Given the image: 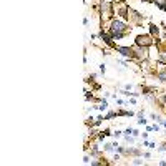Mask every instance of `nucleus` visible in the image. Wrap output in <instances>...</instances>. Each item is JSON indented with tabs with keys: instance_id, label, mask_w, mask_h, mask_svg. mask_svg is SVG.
I'll use <instances>...</instances> for the list:
<instances>
[{
	"instance_id": "obj_8",
	"label": "nucleus",
	"mask_w": 166,
	"mask_h": 166,
	"mask_svg": "<svg viewBox=\"0 0 166 166\" xmlns=\"http://www.w3.org/2000/svg\"><path fill=\"white\" fill-rule=\"evenodd\" d=\"M156 76H158V80H160V82L166 83V67H164V68H161V70L156 73Z\"/></svg>"
},
{
	"instance_id": "obj_19",
	"label": "nucleus",
	"mask_w": 166,
	"mask_h": 166,
	"mask_svg": "<svg viewBox=\"0 0 166 166\" xmlns=\"http://www.w3.org/2000/svg\"><path fill=\"white\" fill-rule=\"evenodd\" d=\"M131 133H133V128H126V129H125V135H131Z\"/></svg>"
},
{
	"instance_id": "obj_25",
	"label": "nucleus",
	"mask_w": 166,
	"mask_h": 166,
	"mask_svg": "<svg viewBox=\"0 0 166 166\" xmlns=\"http://www.w3.org/2000/svg\"><path fill=\"white\" fill-rule=\"evenodd\" d=\"M163 32H164V35H163V37H164V40H166V27L163 25Z\"/></svg>"
},
{
	"instance_id": "obj_14",
	"label": "nucleus",
	"mask_w": 166,
	"mask_h": 166,
	"mask_svg": "<svg viewBox=\"0 0 166 166\" xmlns=\"http://www.w3.org/2000/svg\"><path fill=\"white\" fill-rule=\"evenodd\" d=\"M115 116H118V111H108L106 115H105V120H111V118H115Z\"/></svg>"
},
{
	"instance_id": "obj_26",
	"label": "nucleus",
	"mask_w": 166,
	"mask_h": 166,
	"mask_svg": "<svg viewBox=\"0 0 166 166\" xmlns=\"http://www.w3.org/2000/svg\"><path fill=\"white\" fill-rule=\"evenodd\" d=\"M141 2H146L148 3V2H153V0H141Z\"/></svg>"
},
{
	"instance_id": "obj_7",
	"label": "nucleus",
	"mask_w": 166,
	"mask_h": 166,
	"mask_svg": "<svg viewBox=\"0 0 166 166\" xmlns=\"http://www.w3.org/2000/svg\"><path fill=\"white\" fill-rule=\"evenodd\" d=\"M149 35H151L153 38H156L158 35H160V27H158L156 23H149Z\"/></svg>"
},
{
	"instance_id": "obj_24",
	"label": "nucleus",
	"mask_w": 166,
	"mask_h": 166,
	"mask_svg": "<svg viewBox=\"0 0 166 166\" xmlns=\"http://www.w3.org/2000/svg\"><path fill=\"white\" fill-rule=\"evenodd\" d=\"M111 2H113V3H121L123 0H111Z\"/></svg>"
},
{
	"instance_id": "obj_11",
	"label": "nucleus",
	"mask_w": 166,
	"mask_h": 166,
	"mask_svg": "<svg viewBox=\"0 0 166 166\" xmlns=\"http://www.w3.org/2000/svg\"><path fill=\"white\" fill-rule=\"evenodd\" d=\"M156 63H161V65H166V55L161 52L160 55H158V58H156Z\"/></svg>"
},
{
	"instance_id": "obj_23",
	"label": "nucleus",
	"mask_w": 166,
	"mask_h": 166,
	"mask_svg": "<svg viewBox=\"0 0 166 166\" xmlns=\"http://www.w3.org/2000/svg\"><path fill=\"white\" fill-rule=\"evenodd\" d=\"M161 126H163V128H166V121H164V120H161Z\"/></svg>"
},
{
	"instance_id": "obj_15",
	"label": "nucleus",
	"mask_w": 166,
	"mask_h": 166,
	"mask_svg": "<svg viewBox=\"0 0 166 166\" xmlns=\"http://www.w3.org/2000/svg\"><path fill=\"white\" fill-rule=\"evenodd\" d=\"M131 164L140 166V164H145V161H143V160H140V158H133V160H131Z\"/></svg>"
},
{
	"instance_id": "obj_18",
	"label": "nucleus",
	"mask_w": 166,
	"mask_h": 166,
	"mask_svg": "<svg viewBox=\"0 0 166 166\" xmlns=\"http://www.w3.org/2000/svg\"><path fill=\"white\" fill-rule=\"evenodd\" d=\"M83 163H85V164H88V163H90V156H88V155L83 158Z\"/></svg>"
},
{
	"instance_id": "obj_2",
	"label": "nucleus",
	"mask_w": 166,
	"mask_h": 166,
	"mask_svg": "<svg viewBox=\"0 0 166 166\" xmlns=\"http://www.w3.org/2000/svg\"><path fill=\"white\" fill-rule=\"evenodd\" d=\"M155 43V38L151 35H138L135 38V45L136 47H151Z\"/></svg>"
},
{
	"instance_id": "obj_1",
	"label": "nucleus",
	"mask_w": 166,
	"mask_h": 166,
	"mask_svg": "<svg viewBox=\"0 0 166 166\" xmlns=\"http://www.w3.org/2000/svg\"><path fill=\"white\" fill-rule=\"evenodd\" d=\"M129 30H131V28L118 18H113L110 22V27H108V33H128Z\"/></svg>"
},
{
	"instance_id": "obj_4",
	"label": "nucleus",
	"mask_w": 166,
	"mask_h": 166,
	"mask_svg": "<svg viewBox=\"0 0 166 166\" xmlns=\"http://www.w3.org/2000/svg\"><path fill=\"white\" fill-rule=\"evenodd\" d=\"M115 50L118 52L120 55H123L125 58L135 60V48H133V47H116L115 45Z\"/></svg>"
},
{
	"instance_id": "obj_16",
	"label": "nucleus",
	"mask_w": 166,
	"mask_h": 166,
	"mask_svg": "<svg viewBox=\"0 0 166 166\" xmlns=\"http://www.w3.org/2000/svg\"><path fill=\"white\" fill-rule=\"evenodd\" d=\"M138 125H146V120H145V115L138 116Z\"/></svg>"
},
{
	"instance_id": "obj_9",
	"label": "nucleus",
	"mask_w": 166,
	"mask_h": 166,
	"mask_svg": "<svg viewBox=\"0 0 166 166\" xmlns=\"http://www.w3.org/2000/svg\"><path fill=\"white\" fill-rule=\"evenodd\" d=\"M153 3H155L160 10H163V12L166 10V0H153Z\"/></svg>"
},
{
	"instance_id": "obj_17",
	"label": "nucleus",
	"mask_w": 166,
	"mask_h": 166,
	"mask_svg": "<svg viewBox=\"0 0 166 166\" xmlns=\"http://www.w3.org/2000/svg\"><path fill=\"white\" fill-rule=\"evenodd\" d=\"M105 71H106V65L102 63V65H100V73H105Z\"/></svg>"
},
{
	"instance_id": "obj_21",
	"label": "nucleus",
	"mask_w": 166,
	"mask_h": 166,
	"mask_svg": "<svg viewBox=\"0 0 166 166\" xmlns=\"http://www.w3.org/2000/svg\"><path fill=\"white\" fill-rule=\"evenodd\" d=\"M113 135H115V136H116V138H120V136H121V135H123V131H115V133H113Z\"/></svg>"
},
{
	"instance_id": "obj_3",
	"label": "nucleus",
	"mask_w": 166,
	"mask_h": 166,
	"mask_svg": "<svg viewBox=\"0 0 166 166\" xmlns=\"http://www.w3.org/2000/svg\"><path fill=\"white\" fill-rule=\"evenodd\" d=\"M135 48V60L136 62H143V60H148V56H149V52H148V48L149 47H133Z\"/></svg>"
},
{
	"instance_id": "obj_12",
	"label": "nucleus",
	"mask_w": 166,
	"mask_h": 166,
	"mask_svg": "<svg viewBox=\"0 0 166 166\" xmlns=\"http://www.w3.org/2000/svg\"><path fill=\"white\" fill-rule=\"evenodd\" d=\"M135 113L128 111V110H118V116H133Z\"/></svg>"
},
{
	"instance_id": "obj_22",
	"label": "nucleus",
	"mask_w": 166,
	"mask_h": 166,
	"mask_svg": "<svg viewBox=\"0 0 166 166\" xmlns=\"http://www.w3.org/2000/svg\"><path fill=\"white\" fill-rule=\"evenodd\" d=\"M153 131H160V126H158V125L155 123V125H153Z\"/></svg>"
},
{
	"instance_id": "obj_6",
	"label": "nucleus",
	"mask_w": 166,
	"mask_h": 166,
	"mask_svg": "<svg viewBox=\"0 0 166 166\" xmlns=\"http://www.w3.org/2000/svg\"><path fill=\"white\" fill-rule=\"evenodd\" d=\"M116 14H118L121 18L128 20V7L125 5L123 2H121V3H118V7H116Z\"/></svg>"
},
{
	"instance_id": "obj_5",
	"label": "nucleus",
	"mask_w": 166,
	"mask_h": 166,
	"mask_svg": "<svg viewBox=\"0 0 166 166\" xmlns=\"http://www.w3.org/2000/svg\"><path fill=\"white\" fill-rule=\"evenodd\" d=\"M143 18H145L143 14H140V12H136V10H133V9H129V7H128V20H129V22L136 23V25H141Z\"/></svg>"
},
{
	"instance_id": "obj_13",
	"label": "nucleus",
	"mask_w": 166,
	"mask_h": 166,
	"mask_svg": "<svg viewBox=\"0 0 166 166\" xmlns=\"http://www.w3.org/2000/svg\"><path fill=\"white\" fill-rule=\"evenodd\" d=\"M105 151H108V153H110V151H115V149H116V145H111V143H106V145H105Z\"/></svg>"
},
{
	"instance_id": "obj_10",
	"label": "nucleus",
	"mask_w": 166,
	"mask_h": 166,
	"mask_svg": "<svg viewBox=\"0 0 166 166\" xmlns=\"http://www.w3.org/2000/svg\"><path fill=\"white\" fill-rule=\"evenodd\" d=\"M110 135H111V129H108V128H106V129H103V131H100L98 140H100V141H103L105 138H106V136H110Z\"/></svg>"
},
{
	"instance_id": "obj_20",
	"label": "nucleus",
	"mask_w": 166,
	"mask_h": 166,
	"mask_svg": "<svg viewBox=\"0 0 166 166\" xmlns=\"http://www.w3.org/2000/svg\"><path fill=\"white\" fill-rule=\"evenodd\" d=\"M131 135L136 138V136H140V131H138V129H133V133H131Z\"/></svg>"
}]
</instances>
